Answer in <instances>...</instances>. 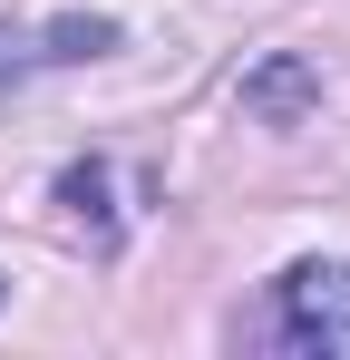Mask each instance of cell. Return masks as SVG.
I'll return each mask as SVG.
<instances>
[{
	"mask_svg": "<svg viewBox=\"0 0 350 360\" xmlns=\"http://www.w3.org/2000/svg\"><path fill=\"white\" fill-rule=\"evenodd\" d=\"M273 341L311 360H350V263H292L273 283Z\"/></svg>",
	"mask_w": 350,
	"mask_h": 360,
	"instance_id": "cell-1",
	"label": "cell"
},
{
	"mask_svg": "<svg viewBox=\"0 0 350 360\" xmlns=\"http://www.w3.org/2000/svg\"><path fill=\"white\" fill-rule=\"evenodd\" d=\"M117 20H49V30H0V88H20L30 68H68V59H108Z\"/></svg>",
	"mask_w": 350,
	"mask_h": 360,
	"instance_id": "cell-2",
	"label": "cell"
},
{
	"mask_svg": "<svg viewBox=\"0 0 350 360\" xmlns=\"http://www.w3.org/2000/svg\"><path fill=\"white\" fill-rule=\"evenodd\" d=\"M311 108H321V68H311V59L273 49L263 68H243V117H263V127H302Z\"/></svg>",
	"mask_w": 350,
	"mask_h": 360,
	"instance_id": "cell-3",
	"label": "cell"
},
{
	"mask_svg": "<svg viewBox=\"0 0 350 360\" xmlns=\"http://www.w3.org/2000/svg\"><path fill=\"white\" fill-rule=\"evenodd\" d=\"M108 195H117V176L98 166V156L58 176V205H68V234L88 243V253H117V205H108Z\"/></svg>",
	"mask_w": 350,
	"mask_h": 360,
	"instance_id": "cell-4",
	"label": "cell"
}]
</instances>
